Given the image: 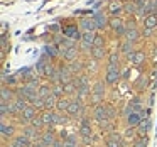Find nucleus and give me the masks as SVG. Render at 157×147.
<instances>
[{
    "label": "nucleus",
    "mask_w": 157,
    "mask_h": 147,
    "mask_svg": "<svg viewBox=\"0 0 157 147\" xmlns=\"http://www.w3.org/2000/svg\"><path fill=\"white\" fill-rule=\"evenodd\" d=\"M106 110H108V118L110 120H117V118H118V110H117L112 103H106Z\"/></svg>",
    "instance_id": "obj_43"
},
{
    "label": "nucleus",
    "mask_w": 157,
    "mask_h": 147,
    "mask_svg": "<svg viewBox=\"0 0 157 147\" xmlns=\"http://www.w3.org/2000/svg\"><path fill=\"white\" fill-rule=\"evenodd\" d=\"M98 125V129H100V132L101 133H110V132H115V120H110V118H106V120H103V122H100V123H96Z\"/></svg>",
    "instance_id": "obj_17"
},
{
    "label": "nucleus",
    "mask_w": 157,
    "mask_h": 147,
    "mask_svg": "<svg viewBox=\"0 0 157 147\" xmlns=\"http://www.w3.org/2000/svg\"><path fill=\"white\" fill-rule=\"evenodd\" d=\"M93 46H95V48H105V37H103L101 34H96Z\"/></svg>",
    "instance_id": "obj_46"
},
{
    "label": "nucleus",
    "mask_w": 157,
    "mask_h": 147,
    "mask_svg": "<svg viewBox=\"0 0 157 147\" xmlns=\"http://www.w3.org/2000/svg\"><path fill=\"white\" fill-rule=\"evenodd\" d=\"M123 9H125V10L128 12V14H137V9H139V7H137L135 4H127Z\"/></svg>",
    "instance_id": "obj_47"
},
{
    "label": "nucleus",
    "mask_w": 157,
    "mask_h": 147,
    "mask_svg": "<svg viewBox=\"0 0 157 147\" xmlns=\"http://www.w3.org/2000/svg\"><path fill=\"white\" fill-rule=\"evenodd\" d=\"M59 52H61V49H59V46H56V44L48 46V48H46V54H48L49 58H58Z\"/></svg>",
    "instance_id": "obj_41"
},
{
    "label": "nucleus",
    "mask_w": 157,
    "mask_h": 147,
    "mask_svg": "<svg viewBox=\"0 0 157 147\" xmlns=\"http://www.w3.org/2000/svg\"><path fill=\"white\" fill-rule=\"evenodd\" d=\"M27 102H29V105L36 106V108H37L39 112H44V110H46L44 98H42V96H39V95H32V96H29Z\"/></svg>",
    "instance_id": "obj_20"
},
{
    "label": "nucleus",
    "mask_w": 157,
    "mask_h": 147,
    "mask_svg": "<svg viewBox=\"0 0 157 147\" xmlns=\"http://www.w3.org/2000/svg\"><path fill=\"white\" fill-rule=\"evenodd\" d=\"M63 34L69 39H75V41H81V37H83V34L79 32V27H76V25H64L63 27Z\"/></svg>",
    "instance_id": "obj_10"
},
{
    "label": "nucleus",
    "mask_w": 157,
    "mask_h": 147,
    "mask_svg": "<svg viewBox=\"0 0 157 147\" xmlns=\"http://www.w3.org/2000/svg\"><path fill=\"white\" fill-rule=\"evenodd\" d=\"M54 112L56 110H44V112H41V117H42V120H44L46 127L54 125Z\"/></svg>",
    "instance_id": "obj_26"
},
{
    "label": "nucleus",
    "mask_w": 157,
    "mask_h": 147,
    "mask_svg": "<svg viewBox=\"0 0 157 147\" xmlns=\"http://www.w3.org/2000/svg\"><path fill=\"white\" fill-rule=\"evenodd\" d=\"M64 147H81V144H76V142H69V140H64Z\"/></svg>",
    "instance_id": "obj_50"
},
{
    "label": "nucleus",
    "mask_w": 157,
    "mask_h": 147,
    "mask_svg": "<svg viewBox=\"0 0 157 147\" xmlns=\"http://www.w3.org/2000/svg\"><path fill=\"white\" fill-rule=\"evenodd\" d=\"M78 133L81 137H91L95 135V129H93V125H78Z\"/></svg>",
    "instance_id": "obj_31"
},
{
    "label": "nucleus",
    "mask_w": 157,
    "mask_h": 147,
    "mask_svg": "<svg viewBox=\"0 0 157 147\" xmlns=\"http://www.w3.org/2000/svg\"><path fill=\"white\" fill-rule=\"evenodd\" d=\"M93 19H95L96 29H106L110 25V21L106 19V15L103 14V12H96V14L93 15Z\"/></svg>",
    "instance_id": "obj_19"
},
{
    "label": "nucleus",
    "mask_w": 157,
    "mask_h": 147,
    "mask_svg": "<svg viewBox=\"0 0 157 147\" xmlns=\"http://www.w3.org/2000/svg\"><path fill=\"white\" fill-rule=\"evenodd\" d=\"M39 113H41V112H39L36 106L27 105V106H25V110L22 112V115L17 118V123H19L21 127H22V125H29V123H31V120L34 118V117H37Z\"/></svg>",
    "instance_id": "obj_4"
},
{
    "label": "nucleus",
    "mask_w": 157,
    "mask_h": 147,
    "mask_svg": "<svg viewBox=\"0 0 157 147\" xmlns=\"http://www.w3.org/2000/svg\"><path fill=\"white\" fill-rule=\"evenodd\" d=\"M83 106H85V102L75 96V98L71 100V103H69V106H68V110H66V113L69 115V118H71V120H79V113H81Z\"/></svg>",
    "instance_id": "obj_3"
},
{
    "label": "nucleus",
    "mask_w": 157,
    "mask_h": 147,
    "mask_svg": "<svg viewBox=\"0 0 157 147\" xmlns=\"http://www.w3.org/2000/svg\"><path fill=\"white\" fill-rule=\"evenodd\" d=\"M71 96H63V98H58V103H56V110L58 112H63L66 113V110H68L69 103H71Z\"/></svg>",
    "instance_id": "obj_24"
},
{
    "label": "nucleus",
    "mask_w": 157,
    "mask_h": 147,
    "mask_svg": "<svg viewBox=\"0 0 157 147\" xmlns=\"http://www.w3.org/2000/svg\"><path fill=\"white\" fill-rule=\"evenodd\" d=\"M68 66H69V69H71V73H73L75 76L85 73V69H86V64H85L83 61H79V59H75V61L68 63Z\"/></svg>",
    "instance_id": "obj_16"
},
{
    "label": "nucleus",
    "mask_w": 157,
    "mask_h": 147,
    "mask_svg": "<svg viewBox=\"0 0 157 147\" xmlns=\"http://www.w3.org/2000/svg\"><path fill=\"white\" fill-rule=\"evenodd\" d=\"M15 98H17L15 88L7 86V85H2V88H0V100H2V103H12Z\"/></svg>",
    "instance_id": "obj_7"
},
{
    "label": "nucleus",
    "mask_w": 157,
    "mask_h": 147,
    "mask_svg": "<svg viewBox=\"0 0 157 147\" xmlns=\"http://www.w3.org/2000/svg\"><path fill=\"white\" fill-rule=\"evenodd\" d=\"M152 76H154V78H157V69H154V71H152Z\"/></svg>",
    "instance_id": "obj_53"
},
{
    "label": "nucleus",
    "mask_w": 157,
    "mask_h": 147,
    "mask_svg": "<svg viewBox=\"0 0 157 147\" xmlns=\"http://www.w3.org/2000/svg\"><path fill=\"white\" fill-rule=\"evenodd\" d=\"M14 140H15V142H19L22 147H31V144H32V140L29 139V137H25L24 133H17V135L14 137Z\"/></svg>",
    "instance_id": "obj_37"
},
{
    "label": "nucleus",
    "mask_w": 157,
    "mask_h": 147,
    "mask_svg": "<svg viewBox=\"0 0 157 147\" xmlns=\"http://www.w3.org/2000/svg\"><path fill=\"white\" fill-rule=\"evenodd\" d=\"M90 105L91 106H96V105H101V103H105V96L103 95H96V93H91L88 98Z\"/></svg>",
    "instance_id": "obj_35"
},
{
    "label": "nucleus",
    "mask_w": 157,
    "mask_h": 147,
    "mask_svg": "<svg viewBox=\"0 0 157 147\" xmlns=\"http://www.w3.org/2000/svg\"><path fill=\"white\" fill-rule=\"evenodd\" d=\"M31 125L34 127V129H37V130H44L46 129V123H44V120H42V117H41V113H39L37 117H34V118L31 120Z\"/></svg>",
    "instance_id": "obj_36"
},
{
    "label": "nucleus",
    "mask_w": 157,
    "mask_h": 147,
    "mask_svg": "<svg viewBox=\"0 0 157 147\" xmlns=\"http://www.w3.org/2000/svg\"><path fill=\"white\" fill-rule=\"evenodd\" d=\"M125 41H130V42H133L135 44L137 41H139V37H140V34H139V31L137 29H127V32H125Z\"/></svg>",
    "instance_id": "obj_29"
},
{
    "label": "nucleus",
    "mask_w": 157,
    "mask_h": 147,
    "mask_svg": "<svg viewBox=\"0 0 157 147\" xmlns=\"http://www.w3.org/2000/svg\"><path fill=\"white\" fill-rule=\"evenodd\" d=\"M144 25H145L147 29H155L157 27V15L155 14L147 15V17L144 19Z\"/></svg>",
    "instance_id": "obj_34"
},
{
    "label": "nucleus",
    "mask_w": 157,
    "mask_h": 147,
    "mask_svg": "<svg viewBox=\"0 0 157 147\" xmlns=\"http://www.w3.org/2000/svg\"><path fill=\"white\" fill-rule=\"evenodd\" d=\"M91 118L95 120L96 123L103 122V120L108 118V110H106V103H101V105L91 106Z\"/></svg>",
    "instance_id": "obj_6"
},
{
    "label": "nucleus",
    "mask_w": 157,
    "mask_h": 147,
    "mask_svg": "<svg viewBox=\"0 0 157 147\" xmlns=\"http://www.w3.org/2000/svg\"><path fill=\"white\" fill-rule=\"evenodd\" d=\"M120 49H122V52L125 56H128L130 52H133V42H130V41H125L122 46H120Z\"/></svg>",
    "instance_id": "obj_44"
},
{
    "label": "nucleus",
    "mask_w": 157,
    "mask_h": 147,
    "mask_svg": "<svg viewBox=\"0 0 157 147\" xmlns=\"http://www.w3.org/2000/svg\"><path fill=\"white\" fill-rule=\"evenodd\" d=\"M127 58H128L130 63H133V64H137V66L142 64V63L145 61V54H144L142 51H133V52H130Z\"/></svg>",
    "instance_id": "obj_23"
},
{
    "label": "nucleus",
    "mask_w": 157,
    "mask_h": 147,
    "mask_svg": "<svg viewBox=\"0 0 157 147\" xmlns=\"http://www.w3.org/2000/svg\"><path fill=\"white\" fill-rule=\"evenodd\" d=\"M52 95H54L56 98H63V96H66V93H64V85H63V83L52 85Z\"/></svg>",
    "instance_id": "obj_39"
},
{
    "label": "nucleus",
    "mask_w": 157,
    "mask_h": 147,
    "mask_svg": "<svg viewBox=\"0 0 157 147\" xmlns=\"http://www.w3.org/2000/svg\"><path fill=\"white\" fill-rule=\"evenodd\" d=\"M106 64H113V66H120V56L117 54V52H112V54L108 56V63Z\"/></svg>",
    "instance_id": "obj_45"
},
{
    "label": "nucleus",
    "mask_w": 157,
    "mask_h": 147,
    "mask_svg": "<svg viewBox=\"0 0 157 147\" xmlns=\"http://www.w3.org/2000/svg\"><path fill=\"white\" fill-rule=\"evenodd\" d=\"M79 29L83 32H88V31H96V24H95V19L93 17H86L79 21Z\"/></svg>",
    "instance_id": "obj_21"
},
{
    "label": "nucleus",
    "mask_w": 157,
    "mask_h": 147,
    "mask_svg": "<svg viewBox=\"0 0 157 147\" xmlns=\"http://www.w3.org/2000/svg\"><path fill=\"white\" fill-rule=\"evenodd\" d=\"M91 93H96V95H106V81H96L91 88Z\"/></svg>",
    "instance_id": "obj_28"
},
{
    "label": "nucleus",
    "mask_w": 157,
    "mask_h": 147,
    "mask_svg": "<svg viewBox=\"0 0 157 147\" xmlns=\"http://www.w3.org/2000/svg\"><path fill=\"white\" fill-rule=\"evenodd\" d=\"M61 52H63V58L68 63L75 61V59L78 58V48H69V49H64V51H61Z\"/></svg>",
    "instance_id": "obj_27"
},
{
    "label": "nucleus",
    "mask_w": 157,
    "mask_h": 147,
    "mask_svg": "<svg viewBox=\"0 0 157 147\" xmlns=\"http://www.w3.org/2000/svg\"><path fill=\"white\" fill-rule=\"evenodd\" d=\"M120 79H122V71H120V66L106 64V73H105L106 85H117Z\"/></svg>",
    "instance_id": "obj_1"
},
{
    "label": "nucleus",
    "mask_w": 157,
    "mask_h": 147,
    "mask_svg": "<svg viewBox=\"0 0 157 147\" xmlns=\"http://www.w3.org/2000/svg\"><path fill=\"white\" fill-rule=\"evenodd\" d=\"M110 27L113 29V32H115L117 36H125V32H127V24L120 17L110 19Z\"/></svg>",
    "instance_id": "obj_8"
},
{
    "label": "nucleus",
    "mask_w": 157,
    "mask_h": 147,
    "mask_svg": "<svg viewBox=\"0 0 157 147\" xmlns=\"http://www.w3.org/2000/svg\"><path fill=\"white\" fill-rule=\"evenodd\" d=\"M95 37H96V32H95V31L83 32V37H81V46H83V49H91V48H93V42H95Z\"/></svg>",
    "instance_id": "obj_15"
},
{
    "label": "nucleus",
    "mask_w": 157,
    "mask_h": 147,
    "mask_svg": "<svg viewBox=\"0 0 157 147\" xmlns=\"http://www.w3.org/2000/svg\"><path fill=\"white\" fill-rule=\"evenodd\" d=\"M52 95V85L51 83H42L41 86H39V96H42V98H46V96Z\"/></svg>",
    "instance_id": "obj_32"
},
{
    "label": "nucleus",
    "mask_w": 157,
    "mask_h": 147,
    "mask_svg": "<svg viewBox=\"0 0 157 147\" xmlns=\"http://www.w3.org/2000/svg\"><path fill=\"white\" fill-rule=\"evenodd\" d=\"M142 120H144L142 113L133 112V110H132V112H128V113L125 115V123H127L128 127H137L140 122H142Z\"/></svg>",
    "instance_id": "obj_11"
},
{
    "label": "nucleus",
    "mask_w": 157,
    "mask_h": 147,
    "mask_svg": "<svg viewBox=\"0 0 157 147\" xmlns=\"http://www.w3.org/2000/svg\"><path fill=\"white\" fill-rule=\"evenodd\" d=\"M125 144H127L125 137L122 133H118L117 130L105 135V147H125Z\"/></svg>",
    "instance_id": "obj_2"
},
{
    "label": "nucleus",
    "mask_w": 157,
    "mask_h": 147,
    "mask_svg": "<svg viewBox=\"0 0 157 147\" xmlns=\"http://www.w3.org/2000/svg\"><path fill=\"white\" fill-rule=\"evenodd\" d=\"M21 133H24V135L29 137L31 140H36V139H39V137H41V130L34 129L31 123H29V125H22L21 127Z\"/></svg>",
    "instance_id": "obj_14"
},
{
    "label": "nucleus",
    "mask_w": 157,
    "mask_h": 147,
    "mask_svg": "<svg viewBox=\"0 0 157 147\" xmlns=\"http://www.w3.org/2000/svg\"><path fill=\"white\" fill-rule=\"evenodd\" d=\"M0 133L4 137H9V139H14L17 135V123L10 122V120H2L0 122Z\"/></svg>",
    "instance_id": "obj_5"
},
{
    "label": "nucleus",
    "mask_w": 157,
    "mask_h": 147,
    "mask_svg": "<svg viewBox=\"0 0 157 147\" xmlns=\"http://www.w3.org/2000/svg\"><path fill=\"white\" fill-rule=\"evenodd\" d=\"M31 147H46V144L41 140V137L39 139H36V140H32V144H31Z\"/></svg>",
    "instance_id": "obj_48"
},
{
    "label": "nucleus",
    "mask_w": 157,
    "mask_h": 147,
    "mask_svg": "<svg viewBox=\"0 0 157 147\" xmlns=\"http://www.w3.org/2000/svg\"><path fill=\"white\" fill-rule=\"evenodd\" d=\"M71 122V118H69V115L68 113H63V112H58L56 110L54 112V125L58 127V125H68V123Z\"/></svg>",
    "instance_id": "obj_22"
},
{
    "label": "nucleus",
    "mask_w": 157,
    "mask_h": 147,
    "mask_svg": "<svg viewBox=\"0 0 157 147\" xmlns=\"http://www.w3.org/2000/svg\"><path fill=\"white\" fill-rule=\"evenodd\" d=\"M122 78L123 79H128L130 78V69H123V71H122Z\"/></svg>",
    "instance_id": "obj_51"
},
{
    "label": "nucleus",
    "mask_w": 157,
    "mask_h": 147,
    "mask_svg": "<svg viewBox=\"0 0 157 147\" xmlns=\"http://www.w3.org/2000/svg\"><path fill=\"white\" fill-rule=\"evenodd\" d=\"M58 71H59V76H61V83H63V85H64V83H69L73 78H75V75L71 73V69H69L68 64L58 66Z\"/></svg>",
    "instance_id": "obj_13"
},
{
    "label": "nucleus",
    "mask_w": 157,
    "mask_h": 147,
    "mask_svg": "<svg viewBox=\"0 0 157 147\" xmlns=\"http://www.w3.org/2000/svg\"><path fill=\"white\" fill-rule=\"evenodd\" d=\"M90 54H91L93 59L101 61V59L105 58V48H95V46H93V48L90 49Z\"/></svg>",
    "instance_id": "obj_30"
},
{
    "label": "nucleus",
    "mask_w": 157,
    "mask_h": 147,
    "mask_svg": "<svg viewBox=\"0 0 157 147\" xmlns=\"http://www.w3.org/2000/svg\"><path fill=\"white\" fill-rule=\"evenodd\" d=\"M135 129H137V135H139V137H147V135H149V132H150V129H152V120H150V117L144 118L142 122L135 127Z\"/></svg>",
    "instance_id": "obj_9"
},
{
    "label": "nucleus",
    "mask_w": 157,
    "mask_h": 147,
    "mask_svg": "<svg viewBox=\"0 0 157 147\" xmlns=\"http://www.w3.org/2000/svg\"><path fill=\"white\" fill-rule=\"evenodd\" d=\"M51 147H64V140H63L61 137H58V139L54 140V144H52Z\"/></svg>",
    "instance_id": "obj_49"
},
{
    "label": "nucleus",
    "mask_w": 157,
    "mask_h": 147,
    "mask_svg": "<svg viewBox=\"0 0 157 147\" xmlns=\"http://www.w3.org/2000/svg\"><path fill=\"white\" fill-rule=\"evenodd\" d=\"M56 103H58V98L54 95H49L44 98V105H46V110H56Z\"/></svg>",
    "instance_id": "obj_38"
},
{
    "label": "nucleus",
    "mask_w": 157,
    "mask_h": 147,
    "mask_svg": "<svg viewBox=\"0 0 157 147\" xmlns=\"http://www.w3.org/2000/svg\"><path fill=\"white\" fill-rule=\"evenodd\" d=\"M128 105H130V108H132L133 112H139V113H142L144 110H145V103H144L142 96H133V98L128 102Z\"/></svg>",
    "instance_id": "obj_18"
},
{
    "label": "nucleus",
    "mask_w": 157,
    "mask_h": 147,
    "mask_svg": "<svg viewBox=\"0 0 157 147\" xmlns=\"http://www.w3.org/2000/svg\"><path fill=\"white\" fill-rule=\"evenodd\" d=\"M150 32H152V29H147V27H145V31H144V36H150Z\"/></svg>",
    "instance_id": "obj_52"
},
{
    "label": "nucleus",
    "mask_w": 157,
    "mask_h": 147,
    "mask_svg": "<svg viewBox=\"0 0 157 147\" xmlns=\"http://www.w3.org/2000/svg\"><path fill=\"white\" fill-rule=\"evenodd\" d=\"M76 90H78V85H76L75 78H73L69 83H64V93H66V96L75 98V96H76Z\"/></svg>",
    "instance_id": "obj_25"
},
{
    "label": "nucleus",
    "mask_w": 157,
    "mask_h": 147,
    "mask_svg": "<svg viewBox=\"0 0 157 147\" xmlns=\"http://www.w3.org/2000/svg\"><path fill=\"white\" fill-rule=\"evenodd\" d=\"M108 10H110V14L113 15V17H118L120 14H122L125 9L122 7L120 4H117V2H113V4H110V7H108Z\"/></svg>",
    "instance_id": "obj_40"
},
{
    "label": "nucleus",
    "mask_w": 157,
    "mask_h": 147,
    "mask_svg": "<svg viewBox=\"0 0 157 147\" xmlns=\"http://www.w3.org/2000/svg\"><path fill=\"white\" fill-rule=\"evenodd\" d=\"M149 145V137H137L135 140H132L130 147H147Z\"/></svg>",
    "instance_id": "obj_42"
},
{
    "label": "nucleus",
    "mask_w": 157,
    "mask_h": 147,
    "mask_svg": "<svg viewBox=\"0 0 157 147\" xmlns=\"http://www.w3.org/2000/svg\"><path fill=\"white\" fill-rule=\"evenodd\" d=\"M149 88V76L147 75H139V78L133 81V90L139 93L145 91V90Z\"/></svg>",
    "instance_id": "obj_12"
},
{
    "label": "nucleus",
    "mask_w": 157,
    "mask_h": 147,
    "mask_svg": "<svg viewBox=\"0 0 157 147\" xmlns=\"http://www.w3.org/2000/svg\"><path fill=\"white\" fill-rule=\"evenodd\" d=\"M123 137H125L127 142H128V140H130V142L135 140L137 137H139V135H137V129H135V127H128V125H127L125 132H123Z\"/></svg>",
    "instance_id": "obj_33"
},
{
    "label": "nucleus",
    "mask_w": 157,
    "mask_h": 147,
    "mask_svg": "<svg viewBox=\"0 0 157 147\" xmlns=\"http://www.w3.org/2000/svg\"><path fill=\"white\" fill-rule=\"evenodd\" d=\"M91 147H100V145H91Z\"/></svg>",
    "instance_id": "obj_54"
}]
</instances>
